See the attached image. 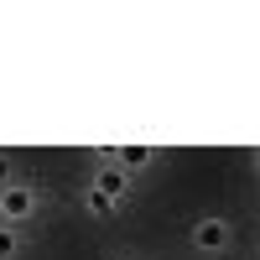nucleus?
I'll list each match as a JSON object with an SVG mask.
<instances>
[{
    "label": "nucleus",
    "mask_w": 260,
    "mask_h": 260,
    "mask_svg": "<svg viewBox=\"0 0 260 260\" xmlns=\"http://www.w3.org/2000/svg\"><path fill=\"white\" fill-rule=\"evenodd\" d=\"M89 187L104 192V198H115L120 208H125V198H130V177H125L115 161H99V167H94V177H89Z\"/></svg>",
    "instance_id": "7ed1b4c3"
},
{
    "label": "nucleus",
    "mask_w": 260,
    "mask_h": 260,
    "mask_svg": "<svg viewBox=\"0 0 260 260\" xmlns=\"http://www.w3.org/2000/svg\"><path fill=\"white\" fill-rule=\"evenodd\" d=\"M110 161L125 172V177H136V172L156 167V146H115V151H110Z\"/></svg>",
    "instance_id": "20e7f679"
},
{
    "label": "nucleus",
    "mask_w": 260,
    "mask_h": 260,
    "mask_svg": "<svg viewBox=\"0 0 260 260\" xmlns=\"http://www.w3.org/2000/svg\"><path fill=\"white\" fill-rule=\"evenodd\" d=\"M187 245L198 250V255H224L234 245V224L224 219V213H203V219L187 229Z\"/></svg>",
    "instance_id": "f03ea898"
},
{
    "label": "nucleus",
    "mask_w": 260,
    "mask_h": 260,
    "mask_svg": "<svg viewBox=\"0 0 260 260\" xmlns=\"http://www.w3.org/2000/svg\"><path fill=\"white\" fill-rule=\"evenodd\" d=\"M6 182H16V161L6 156V151H0V187H6Z\"/></svg>",
    "instance_id": "0eeeda50"
},
{
    "label": "nucleus",
    "mask_w": 260,
    "mask_h": 260,
    "mask_svg": "<svg viewBox=\"0 0 260 260\" xmlns=\"http://www.w3.org/2000/svg\"><path fill=\"white\" fill-rule=\"evenodd\" d=\"M42 213V187H31V182H6L0 187V224H11V229H21V224H31Z\"/></svg>",
    "instance_id": "f257e3e1"
},
{
    "label": "nucleus",
    "mask_w": 260,
    "mask_h": 260,
    "mask_svg": "<svg viewBox=\"0 0 260 260\" xmlns=\"http://www.w3.org/2000/svg\"><path fill=\"white\" fill-rule=\"evenodd\" d=\"M16 255H21V229L0 224V260H16Z\"/></svg>",
    "instance_id": "423d86ee"
},
{
    "label": "nucleus",
    "mask_w": 260,
    "mask_h": 260,
    "mask_svg": "<svg viewBox=\"0 0 260 260\" xmlns=\"http://www.w3.org/2000/svg\"><path fill=\"white\" fill-rule=\"evenodd\" d=\"M115 260H136V255H115Z\"/></svg>",
    "instance_id": "6e6552de"
},
{
    "label": "nucleus",
    "mask_w": 260,
    "mask_h": 260,
    "mask_svg": "<svg viewBox=\"0 0 260 260\" xmlns=\"http://www.w3.org/2000/svg\"><path fill=\"white\" fill-rule=\"evenodd\" d=\"M83 208H89V213H99V219L120 213V203H115V198H104V192H94V187H83Z\"/></svg>",
    "instance_id": "39448f33"
}]
</instances>
